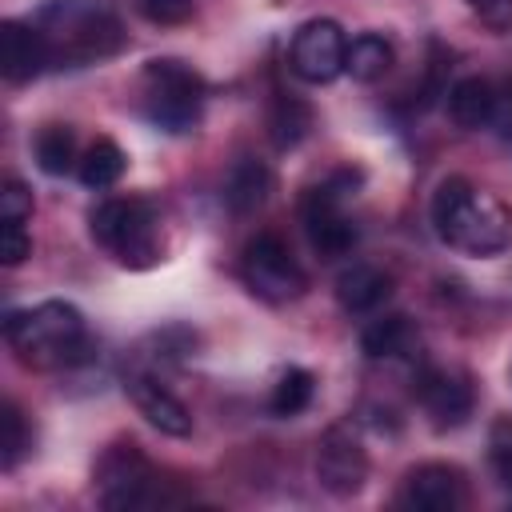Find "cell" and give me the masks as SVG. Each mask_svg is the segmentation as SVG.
<instances>
[{"instance_id": "1", "label": "cell", "mask_w": 512, "mask_h": 512, "mask_svg": "<svg viewBox=\"0 0 512 512\" xmlns=\"http://www.w3.org/2000/svg\"><path fill=\"white\" fill-rule=\"evenodd\" d=\"M4 340H8L12 356L36 372L76 368L92 356V336H88L84 312L68 300H44V304L8 312Z\"/></svg>"}, {"instance_id": "2", "label": "cell", "mask_w": 512, "mask_h": 512, "mask_svg": "<svg viewBox=\"0 0 512 512\" xmlns=\"http://www.w3.org/2000/svg\"><path fill=\"white\" fill-rule=\"evenodd\" d=\"M428 220L436 240L464 256H496L512 236L508 208L492 192L476 188L468 176H444L436 184Z\"/></svg>"}, {"instance_id": "3", "label": "cell", "mask_w": 512, "mask_h": 512, "mask_svg": "<svg viewBox=\"0 0 512 512\" xmlns=\"http://www.w3.org/2000/svg\"><path fill=\"white\" fill-rule=\"evenodd\" d=\"M52 68H88L128 44L120 16L100 0H44L32 16Z\"/></svg>"}, {"instance_id": "4", "label": "cell", "mask_w": 512, "mask_h": 512, "mask_svg": "<svg viewBox=\"0 0 512 512\" xmlns=\"http://www.w3.org/2000/svg\"><path fill=\"white\" fill-rule=\"evenodd\" d=\"M88 232L124 268L144 272L164 260V224L148 196H104L88 212Z\"/></svg>"}, {"instance_id": "5", "label": "cell", "mask_w": 512, "mask_h": 512, "mask_svg": "<svg viewBox=\"0 0 512 512\" xmlns=\"http://www.w3.org/2000/svg\"><path fill=\"white\" fill-rule=\"evenodd\" d=\"M204 96V76L176 56H156L140 72V112L160 132H192L204 116Z\"/></svg>"}, {"instance_id": "6", "label": "cell", "mask_w": 512, "mask_h": 512, "mask_svg": "<svg viewBox=\"0 0 512 512\" xmlns=\"http://www.w3.org/2000/svg\"><path fill=\"white\" fill-rule=\"evenodd\" d=\"M356 188H360V172H352V168H336L320 184L304 188L300 224H304V236H308V244L320 260H336V256L352 252V244L360 236V228L348 212Z\"/></svg>"}, {"instance_id": "7", "label": "cell", "mask_w": 512, "mask_h": 512, "mask_svg": "<svg viewBox=\"0 0 512 512\" xmlns=\"http://www.w3.org/2000/svg\"><path fill=\"white\" fill-rule=\"evenodd\" d=\"M240 280L264 304H292L308 292V272L276 232H256L240 252Z\"/></svg>"}, {"instance_id": "8", "label": "cell", "mask_w": 512, "mask_h": 512, "mask_svg": "<svg viewBox=\"0 0 512 512\" xmlns=\"http://www.w3.org/2000/svg\"><path fill=\"white\" fill-rule=\"evenodd\" d=\"M96 488H100V504L104 508H152V504H168L164 480L152 468V460L140 452L136 440H120V444H112L96 460Z\"/></svg>"}, {"instance_id": "9", "label": "cell", "mask_w": 512, "mask_h": 512, "mask_svg": "<svg viewBox=\"0 0 512 512\" xmlns=\"http://www.w3.org/2000/svg\"><path fill=\"white\" fill-rule=\"evenodd\" d=\"M344 56H348V36L336 20L316 16L304 20L292 32L288 44V68L292 76H300L304 84H332L336 76H344Z\"/></svg>"}, {"instance_id": "10", "label": "cell", "mask_w": 512, "mask_h": 512, "mask_svg": "<svg viewBox=\"0 0 512 512\" xmlns=\"http://www.w3.org/2000/svg\"><path fill=\"white\" fill-rule=\"evenodd\" d=\"M412 392H416V404L424 408V416H428V424L436 432H448V428L468 424V416L476 408V388H472L468 372H460V368L420 364Z\"/></svg>"}, {"instance_id": "11", "label": "cell", "mask_w": 512, "mask_h": 512, "mask_svg": "<svg viewBox=\"0 0 512 512\" xmlns=\"http://www.w3.org/2000/svg\"><path fill=\"white\" fill-rule=\"evenodd\" d=\"M316 480L332 496H356L368 480V452L348 424H336L316 444Z\"/></svg>"}, {"instance_id": "12", "label": "cell", "mask_w": 512, "mask_h": 512, "mask_svg": "<svg viewBox=\"0 0 512 512\" xmlns=\"http://www.w3.org/2000/svg\"><path fill=\"white\" fill-rule=\"evenodd\" d=\"M396 500L400 508H412V512H456L468 504V480L456 464H444V460L416 464L404 472Z\"/></svg>"}, {"instance_id": "13", "label": "cell", "mask_w": 512, "mask_h": 512, "mask_svg": "<svg viewBox=\"0 0 512 512\" xmlns=\"http://www.w3.org/2000/svg\"><path fill=\"white\" fill-rule=\"evenodd\" d=\"M124 392L132 396L136 412H140L156 432H164V436H188V432H192V412H188V404H184L156 372H148V368L128 372Z\"/></svg>"}, {"instance_id": "14", "label": "cell", "mask_w": 512, "mask_h": 512, "mask_svg": "<svg viewBox=\"0 0 512 512\" xmlns=\"http://www.w3.org/2000/svg\"><path fill=\"white\" fill-rule=\"evenodd\" d=\"M52 68L48 44L32 20H4L0 24V72L8 84H28Z\"/></svg>"}, {"instance_id": "15", "label": "cell", "mask_w": 512, "mask_h": 512, "mask_svg": "<svg viewBox=\"0 0 512 512\" xmlns=\"http://www.w3.org/2000/svg\"><path fill=\"white\" fill-rule=\"evenodd\" d=\"M360 348H364L368 360H404V364H416L420 352H424V340H420V328L408 316L388 312V316H376L360 332Z\"/></svg>"}, {"instance_id": "16", "label": "cell", "mask_w": 512, "mask_h": 512, "mask_svg": "<svg viewBox=\"0 0 512 512\" xmlns=\"http://www.w3.org/2000/svg\"><path fill=\"white\" fill-rule=\"evenodd\" d=\"M448 116L464 132H492L496 120V80L488 76H464L448 88Z\"/></svg>"}, {"instance_id": "17", "label": "cell", "mask_w": 512, "mask_h": 512, "mask_svg": "<svg viewBox=\"0 0 512 512\" xmlns=\"http://www.w3.org/2000/svg\"><path fill=\"white\" fill-rule=\"evenodd\" d=\"M392 296V280L388 272H380L376 264H348L340 276H336V304L348 312V316H364V312H376L384 300Z\"/></svg>"}, {"instance_id": "18", "label": "cell", "mask_w": 512, "mask_h": 512, "mask_svg": "<svg viewBox=\"0 0 512 512\" xmlns=\"http://www.w3.org/2000/svg\"><path fill=\"white\" fill-rule=\"evenodd\" d=\"M272 192V172L264 160L256 156H240L232 160L228 176H224V204L236 212V216H252Z\"/></svg>"}, {"instance_id": "19", "label": "cell", "mask_w": 512, "mask_h": 512, "mask_svg": "<svg viewBox=\"0 0 512 512\" xmlns=\"http://www.w3.org/2000/svg\"><path fill=\"white\" fill-rule=\"evenodd\" d=\"M32 156L40 164V172L48 176H68L80 168V152H76V128L72 124H40L32 136Z\"/></svg>"}, {"instance_id": "20", "label": "cell", "mask_w": 512, "mask_h": 512, "mask_svg": "<svg viewBox=\"0 0 512 512\" xmlns=\"http://www.w3.org/2000/svg\"><path fill=\"white\" fill-rule=\"evenodd\" d=\"M124 168H128L124 148H120L116 140H108V136H96V140L80 152V168H76V176H80L84 188L104 192V188H112V184L124 176Z\"/></svg>"}, {"instance_id": "21", "label": "cell", "mask_w": 512, "mask_h": 512, "mask_svg": "<svg viewBox=\"0 0 512 512\" xmlns=\"http://www.w3.org/2000/svg\"><path fill=\"white\" fill-rule=\"evenodd\" d=\"M396 52L392 44L380 36V32H360L348 40V56H344V72L356 80V84H372L380 80L388 68H392Z\"/></svg>"}, {"instance_id": "22", "label": "cell", "mask_w": 512, "mask_h": 512, "mask_svg": "<svg viewBox=\"0 0 512 512\" xmlns=\"http://www.w3.org/2000/svg\"><path fill=\"white\" fill-rule=\"evenodd\" d=\"M308 132H312V108L292 92H276V100L268 104V136H272V144L284 152V148H296Z\"/></svg>"}, {"instance_id": "23", "label": "cell", "mask_w": 512, "mask_h": 512, "mask_svg": "<svg viewBox=\"0 0 512 512\" xmlns=\"http://www.w3.org/2000/svg\"><path fill=\"white\" fill-rule=\"evenodd\" d=\"M312 396H316V376H312L308 368H300V364H288V368L276 376L272 392H268V412L280 416V420L300 416V412L312 404Z\"/></svg>"}, {"instance_id": "24", "label": "cell", "mask_w": 512, "mask_h": 512, "mask_svg": "<svg viewBox=\"0 0 512 512\" xmlns=\"http://www.w3.org/2000/svg\"><path fill=\"white\" fill-rule=\"evenodd\" d=\"M32 452V428H28V416L20 412V404H4V440H0V464L4 472H12L24 456Z\"/></svg>"}, {"instance_id": "25", "label": "cell", "mask_w": 512, "mask_h": 512, "mask_svg": "<svg viewBox=\"0 0 512 512\" xmlns=\"http://www.w3.org/2000/svg\"><path fill=\"white\" fill-rule=\"evenodd\" d=\"M488 460H492L496 480H500L504 492L512 496V416H500V420L492 424V436H488Z\"/></svg>"}, {"instance_id": "26", "label": "cell", "mask_w": 512, "mask_h": 512, "mask_svg": "<svg viewBox=\"0 0 512 512\" xmlns=\"http://www.w3.org/2000/svg\"><path fill=\"white\" fill-rule=\"evenodd\" d=\"M136 12L160 28H172V24H188L192 12H196V0H136Z\"/></svg>"}, {"instance_id": "27", "label": "cell", "mask_w": 512, "mask_h": 512, "mask_svg": "<svg viewBox=\"0 0 512 512\" xmlns=\"http://www.w3.org/2000/svg\"><path fill=\"white\" fill-rule=\"evenodd\" d=\"M28 256H32V236H28L24 220H4V228H0V260L8 268H16Z\"/></svg>"}, {"instance_id": "28", "label": "cell", "mask_w": 512, "mask_h": 512, "mask_svg": "<svg viewBox=\"0 0 512 512\" xmlns=\"http://www.w3.org/2000/svg\"><path fill=\"white\" fill-rule=\"evenodd\" d=\"M0 216L4 220H28L32 216V192L20 180H8L0 192Z\"/></svg>"}, {"instance_id": "29", "label": "cell", "mask_w": 512, "mask_h": 512, "mask_svg": "<svg viewBox=\"0 0 512 512\" xmlns=\"http://www.w3.org/2000/svg\"><path fill=\"white\" fill-rule=\"evenodd\" d=\"M472 12H480V20L496 32H508L512 28V0H464Z\"/></svg>"}, {"instance_id": "30", "label": "cell", "mask_w": 512, "mask_h": 512, "mask_svg": "<svg viewBox=\"0 0 512 512\" xmlns=\"http://www.w3.org/2000/svg\"><path fill=\"white\" fill-rule=\"evenodd\" d=\"M492 132L500 140H512V80L496 84V120H492Z\"/></svg>"}]
</instances>
